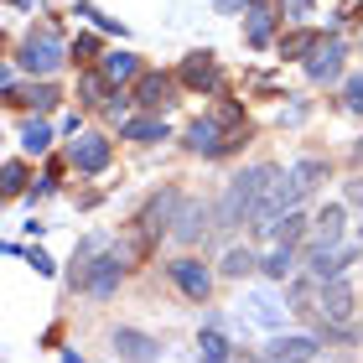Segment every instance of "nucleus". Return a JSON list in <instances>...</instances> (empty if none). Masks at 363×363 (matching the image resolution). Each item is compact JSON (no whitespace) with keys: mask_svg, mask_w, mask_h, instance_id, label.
I'll return each mask as SVG.
<instances>
[{"mask_svg":"<svg viewBox=\"0 0 363 363\" xmlns=\"http://www.w3.org/2000/svg\"><path fill=\"white\" fill-rule=\"evenodd\" d=\"M275 167H250V172H239L234 182H228V192H223V203H218V223L223 228H234L244 218H255V208L265 203V192L275 187Z\"/></svg>","mask_w":363,"mask_h":363,"instance_id":"obj_1","label":"nucleus"},{"mask_svg":"<svg viewBox=\"0 0 363 363\" xmlns=\"http://www.w3.org/2000/svg\"><path fill=\"white\" fill-rule=\"evenodd\" d=\"M21 68H26V73H42V78L62 68V42H57L52 26L26 31V42H21Z\"/></svg>","mask_w":363,"mask_h":363,"instance_id":"obj_2","label":"nucleus"},{"mask_svg":"<svg viewBox=\"0 0 363 363\" xmlns=\"http://www.w3.org/2000/svg\"><path fill=\"white\" fill-rule=\"evenodd\" d=\"M120 255H99L94 259V265H84V270H78L73 275V286H84L89 296H114V286H120Z\"/></svg>","mask_w":363,"mask_h":363,"instance_id":"obj_3","label":"nucleus"},{"mask_svg":"<svg viewBox=\"0 0 363 363\" xmlns=\"http://www.w3.org/2000/svg\"><path fill=\"white\" fill-rule=\"evenodd\" d=\"M68 161H73L78 172H104L109 167V140L104 135H78L68 145Z\"/></svg>","mask_w":363,"mask_h":363,"instance_id":"obj_4","label":"nucleus"},{"mask_svg":"<svg viewBox=\"0 0 363 363\" xmlns=\"http://www.w3.org/2000/svg\"><path fill=\"white\" fill-rule=\"evenodd\" d=\"M218 130H223L218 120H197V125L187 130V151H203V156H223V151H234V140H239V135H228V140H223Z\"/></svg>","mask_w":363,"mask_h":363,"instance_id":"obj_5","label":"nucleus"},{"mask_svg":"<svg viewBox=\"0 0 363 363\" xmlns=\"http://www.w3.org/2000/svg\"><path fill=\"white\" fill-rule=\"evenodd\" d=\"M317 311H322V322H348V311H353V286L348 280H333V286H327L322 280V301H317Z\"/></svg>","mask_w":363,"mask_h":363,"instance_id":"obj_6","label":"nucleus"},{"mask_svg":"<svg viewBox=\"0 0 363 363\" xmlns=\"http://www.w3.org/2000/svg\"><path fill=\"white\" fill-rule=\"evenodd\" d=\"M172 280L192 296V301H203V296L213 291V275H208L203 259H177V265H172Z\"/></svg>","mask_w":363,"mask_h":363,"instance_id":"obj_7","label":"nucleus"},{"mask_svg":"<svg viewBox=\"0 0 363 363\" xmlns=\"http://www.w3.org/2000/svg\"><path fill=\"white\" fill-rule=\"evenodd\" d=\"M114 348H120V358H130V363H161V348L145 333H135V327H120V333H114Z\"/></svg>","mask_w":363,"mask_h":363,"instance_id":"obj_8","label":"nucleus"},{"mask_svg":"<svg viewBox=\"0 0 363 363\" xmlns=\"http://www.w3.org/2000/svg\"><path fill=\"white\" fill-rule=\"evenodd\" d=\"M172 94H177V84H172L167 73H145L140 89H135V104H145V109H167V104H177Z\"/></svg>","mask_w":363,"mask_h":363,"instance_id":"obj_9","label":"nucleus"},{"mask_svg":"<svg viewBox=\"0 0 363 363\" xmlns=\"http://www.w3.org/2000/svg\"><path fill=\"white\" fill-rule=\"evenodd\" d=\"M182 84L187 89H218V62H213V52H192L182 62Z\"/></svg>","mask_w":363,"mask_h":363,"instance_id":"obj_10","label":"nucleus"},{"mask_svg":"<svg viewBox=\"0 0 363 363\" xmlns=\"http://www.w3.org/2000/svg\"><path fill=\"white\" fill-rule=\"evenodd\" d=\"M342 42H327V47H317L311 52V62H306V73H311V84H327V78H337L342 73Z\"/></svg>","mask_w":363,"mask_h":363,"instance_id":"obj_11","label":"nucleus"},{"mask_svg":"<svg viewBox=\"0 0 363 363\" xmlns=\"http://www.w3.org/2000/svg\"><path fill=\"white\" fill-rule=\"evenodd\" d=\"M317 358V337H275L270 363H311Z\"/></svg>","mask_w":363,"mask_h":363,"instance_id":"obj_12","label":"nucleus"},{"mask_svg":"<svg viewBox=\"0 0 363 363\" xmlns=\"http://www.w3.org/2000/svg\"><path fill=\"white\" fill-rule=\"evenodd\" d=\"M208 218H218V208H208V203H187V208H182V218H177V239H197V234H208Z\"/></svg>","mask_w":363,"mask_h":363,"instance_id":"obj_13","label":"nucleus"},{"mask_svg":"<svg viewBox=\"0 0 363 363\" xmlns=\"http://www.w3.org/2000/svg\"><path fill=\"white\" fill-rule=\"evenodd\" d=\"M177 203H182V197H177V192H161V197H156V203H151V208H145V213H140V228H145V234H151V239H156V234H161V228H167V223H172V208H177Z\"/></svg>","mask_w":363,"mask_h":363,"instance_id":"obj_14","label":"nucleus"},{"mask_svg":"<svg viewBox=\"0 0 363 363\" xmlns=\"http://www.w3.org/2000/svg\"><path fill=\"white\" fill-rule=\"evenodd\" d=\"M322 177H327V161H317V156H306V161H296V167L286 172V182H291V187H296V192H301V197H306L311 187H317V182H322Z\"/></svg>","mask_w":363,"mask_h":363,"instance_id":"obj_15","label":"nucleus"},{"mask_svg":"<svg viewBox=\"0 0 363 363\" xmlns=\"http://www.w3.org/2000/svg\"><path fill=\"white\" fill-rule=\"evenodd\" d=\"M99 73H104L109 84H125V78L140 73V62H135V52H109L104 62H99Z\"/></svg>","mask_w":363,"mask_h":363,"instance_id":"obj_16","label":"nucleus"},{"mask_svg":"<svg viewBox=\"0 0 363 363\" xmlns=\"http://www.w3.org/2000/svg\"><path fill=\"white\" fill-rule=\"evenodd\" d=\"M250 317H255L259 327H280V322H286V306H275V296L255 291V296H250Z\"/></svg>","mask_w":363,"mask_h":363,"instance_id":"obj_17","label":"nucleus"},{"mask_svg":"<svg viewBox=\"0 0 363 363\" xmlns=\"http://www.w3.org/2000/svg\"><path fill=\"white\" fill-rule=\"evenodd\" d=\"M337 239H342V208H327L317 218V250H337Z\"/></svg>","mask_w":363,"mask_h":363,"instance_id":"obj_18","label":"nucleus"},{"mask_svg":"<svg viewBox=\"0 0 363 363\" xmlns=\"http://www.w3.org/2000/svg\"><path fill=\"white\" fill-rule=\"evenodd\" d=\"M270 31H275V16H270L265 6H255V11H250V21H244V37H250L255 47H265V42H270Z\"/></svg>","mask_w":363,"mask_h":363,"instance_id":"obj_19","label":"nucleus"},{"mask_svg":"<svg viewBox=\"0 0 363 363\" xmlns=\"http://www.w3.org/2000/svg\"><path fill=\"white\" fill-rule=\"evenodd\" d=\"M125 140H140V145L167 140V120H125Z\"/></svg>","mask_w":363,"mask_h":363,"instance_id":"obj_20","label":"nucleus"},{"mask_svg":"<svg viewBox=\"0 0 363 363\" xmlns=\"http://www.w3.org/2000/svg\"><path fill=\"white\" fill-rule=\"evenodd\" d=\"M197 353H203V363H234V353H228V337L223 333H203V342H197Z\"/></svg>","mask_w":363,"mask_h":363,"instance_id":"obj_21","label":"nucleus"},{"mask_svg":"<svg viewBox=\"0 0 363 363\" xmlns=\"http://www.w3.org/2000/svg\"><path fill=\"white\" fill-rule=\"evenodd\" d=\"M291 265H296V250H291V244H280V250L265 255V275H270V280H286Z\"/></svg>","mask_w":363,"mask_h":363,"instance_id":"obj_22","label":"nucleus"},{"mask_svg":"<svg viewBox=\"0 0 363 363\" xmlns=\"http://www.w3.org/2000/svg\"><path fill=\"white\" fill-rule=\"evenodd\" d=\"M21 145H26L31 156H42L47 145H52V130H47L42 120H31V125H21Z\"/></svg>","mask_w":363,"mask_h":363,"instance_id":"obj_23","label":"nucleus"},{"mask_svg":"<svg viewBox=\"0 0 363 363\" xmlns=\"http://www.w3.org/2000/svg\"><path fill=\"white\" fill-rule=\"evenodd\" d=\"M301 228H306V218H301V213H286V218H275V223L265 228V234H275L280 244H296V239H301Z\"/></svg>","mask_w":363,"mask_h":363,"instance_id":"obj_24","label":"nucleus"},{"mask_svg":"<svg viewBox=\"0 0 363 363\" xmlns=\"http://www.w3.org/2000/svg\"><path fill=\"white\" fill-rule=\"evenodd\" d=\"M255 265H259V259H255L250 250H228V255H223V275H250Z\"/></svg>","mask_w":363,"mask_h":363,"instance_id":"obj_25","label":"nucleus"},{"mask_svg":"<svg viewBox=\"0 0 363 363\" xmlns=\"http://www.w3.org/2000/svg\"><path fill=\"white\" fill-rule=\"evenodd\" d=\"M57 99H62V94H57L52 84H31V89H26V104H31V109H52Z\"/></svg>","mask_w":363,"mask_h":363,"instance_id":"obj_26","label":"nucleus"},{"mask_svg":"<svg viewBox=\"0 0 363 363\" xmlns=\"http://www.w3.org/2000/svg\"><path fill=\"white\" fill-rule=\"evenodd\" d=\"M280 52H286V57H301V52H317V37H311V31H296V37H286V42H280Z\"/></svg>","mask_w":363,"mask_h":363,"instance_id":"obj_27","label":"nucleus"},{"mask_svg":"<svg viewBox=\"0 0 363 363\" xmlns=\"http://www.w3.org/2000/svg\"><path fill=\"white\" fill-rule=\"evenodd\" d=\"M104 94H109V78L104 73H84V99L89 104H104Z\"/></svg>","mask_w":363,"mask_h":363,"instance_id":"obj_28","label":"nucleus"},{"mask_svg":"<svg viewBox=\"0 0 363 363\" xmlns=\"http://www.w3.org/2000/svg\"><path fill=\"white\" fill-rule=\"evenodd\" d=\"M0 177H6V192H21V182H26V167H21V161H6V172H0Z\"/></svg>","mask_w":363,"mask_h":363,"instance_id":"obj_29","label":"nucleus"},{"mask_svg":"<svg viewBox=\"0 0 363 363\" xmlns=\"http://www.w3.org/2000/svg\"><path fill=\"white\" fill-rule=\"evenodd\" d=\"M280 11H286V21H301V16L311 11V0H280Z\"/></svg>","mask_w":363,"mask_h":363,"instance_id":"obj_30","label":"nucleus"},{"mask_svg":"<svg viewBox=\"0 0 363 363\" xmlns=\"http://www.w3.org/2000/svg\"><path fill=\"white\" fill-rule=\"evenodd\" d=\"M26 265H31V270H37V275H52V259H47L42 250H31V255H26Z\"/></svg>","mask_w":363,"mask_h":363,"instance_id":"obj_31","label":"nucleus"},{"mask_svg":"<svg viewBox=\"0 0 363 363\" xmlns=\"http://www.w3.org/2000/svg\"><path fill=\"white\" fill-rule=\"evenodd\" d=\"M348 109L363 114V78H353V84H348Z\"/></svg>","mask_w":363,"mask_h":363,"instance_id":"obj_32","label":"nucleus"},{"mask_svg":"<svg viewBox=\"0 0 363 363\" xmlns=\"http://www.w3.org/2000/svg\"><path fill=\"white\" fill-rule=\"evenodd\" d=\"M348 197H353V203L363 208V177H358V182H348Z\"/></svg>","mask_w":363,"mask_h":363,"instance_id":"obj_33","label":"nucleus"},{"mask_svg":"<svg viewBox=\"0 0 363 363\" xmlns=\"http://www.w3.org/2000/svg\"><path fill=\"white\" fill-rule=\"evenodd\" d=\"M239 6H250V0H223V11H239Z\"/></svg>","mask_w":363,"mask_h":363,"instance_id":"obj_34","label":"nucleus"},{"mask_svg":"<svg viewBox=\"0 0 363 363\" xmlns=\"http://www.w3.org/2000/svg\"><path fill=\"white\" fill-rule=\"evenodd\" d=\"M11 6H42V0H11Z\"/></svg>","mask_w":363,"mask_h":363,"instance_id":"obj_35","label":"nucleus"},{"mask_svg":"<svg viewBox=\"0 0 363 363\" xmlns=\"http://www.w3.org/2000/svg\"><path fill=\"white\" fill-rule=\"evenodd\" d=\"M358 47H363V37H358Z\"/></svg>","mask_w":363,"mask_h":363,"instance_id":"obj_36","label":"nucleus"}]
</instances>
